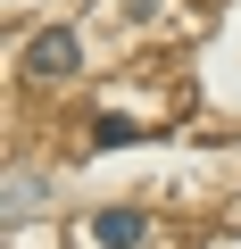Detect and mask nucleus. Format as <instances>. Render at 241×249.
I'll list each match as a JSON object with an SVG mask.
<instances>
[{"label":"nucleus","instance_id":"f03ea898","mask_svg":"<svg viewBox=\"0 0 241 249\" xmlns=\"http://www.w3.org/2000/svg\"><path fill=\"white\" fill-rule=\"evenodd\" d=\"M92 241H100V249H133V241H142V208H100V216H92Z\"/></svg>","mask_w":241,"mask_h":249},{"label":"nucleus","instance_id":"7ed1b4c3","mask_svg":"<svg viewBox=\"0 0 241 249\" xmlns=\"http://www.w3.org/2000/svg\"><path fill=\"white\" fill-rule=\"evenodd\" d=\"M125 142H142L125 116H100V124H92V150H125Z\"/></svg>","mask_w":241,"mask_h":249},{"label":"nucleus","instance_id":"f257e3e1","mask_svg":"<svg viewBox=\"0 0 241 249\" xmlns=\"http://www.w3.org/2000/svg\"><path fill=\"white\" fill-rule=\"evenodd\" d=\"M75 58H83V50H75V34H67V25L34 34V50H25V67H34V75H75Z\"/></svg>","mask_w":241,"mask_h":249}]
</instances>
